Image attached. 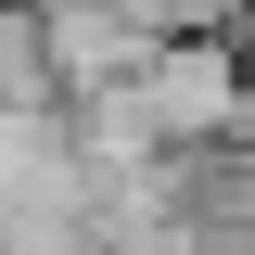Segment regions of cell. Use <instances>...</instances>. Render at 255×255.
<instances>
[{"label": "cell", "mask_w": 255, "mask_h": 255, "mask_svg": "<svg viewBox=\"0 0 255 255\" xmlns=\"http://www.w3.org/2000/svg\"><path fill=\"white\" fill-rule=\"evenodd\" d=\"M140 51H153V26L140 13H115V0H38V64H51V102H102L140 77Z\"/></svg>", "instance_id": "obj_1"}, {"label": "cell", "mask_w": 255, "mask_h": 255, "mask_svg": "<svg viewBox=\"0 0 255 255\" xmlns=\"http://www.w3.org/2000/svg\"><path fill=\"white\" fill-rule=\"evenodd\" d=\"M230 13H255V0H230Z\"/></svg>", "instance_id": "obj_2"}]
</instances>
